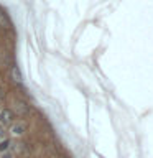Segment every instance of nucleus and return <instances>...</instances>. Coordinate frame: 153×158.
<instances>
[{
	"label": "nucleus",
	"instance_id": "nucleus-1",
	"mask_svg": "<svg viewBox=\"0 0 153 158\" xmlns=\"http://www.w3.org/2000/svg\"><path fill=\"white\" fill-rule=\"evenodd\" d=\"M13 118H15V115H13V112L10 110V109H2L0 110V125H12L13 123Z\"/></svg>",
	"mask_w": 153,
	"mask_h": 158
},
{
	"label": "nucleus",
	"instance_id": "nucleus-2",
	"mask_svg": "<svg viewBox=\"0 0 153 158\" xmlns=\"http://www.w3.org/2000/svg\"><path fill=\"white\" fill-rule=\"evenodd\" d=\"M25 130H27V127H25L23 122H17V123H12L10 125V133H12L13 137H22Z\"/></svg>",
	"mask_w": 153,
	"mask_h": 158
},
{
	"label": "nucleus",
	"instance_id": "nucleus-3",
	"mask_svg": "<svg viewBox=\"0 0 153 158\" xmlns=\"http://www.w3.org/2000/svg\"><path fill=\"white\" fill-rule=\"evenodd\" d=\"M13 109H15V112H17V115H25V114H28V110H30V107L25 102H22V101L15 102V107Z\"/></svg>",
	"mask_w": 153,
	"mask_h": 158
},
{
	"label": "nucleus",
	"instance_id": "nucleus-4",
	"mask_svg": "<svg viewBox=\"0 0 153 158\" xmlns=\"http://www.w3.org/2000/svg\"><path fill=\"white\" fill-rule=\"evenodd\" d=\"M12 140L10 138H0V153H5V152H10L12 150Z\"/></svg>",
	"mask_w": 153,
	"mask_h": 158
},
{
	"label": "nucleus",
	"instance_id": "nucleus-5",
	"mask_svg": "<svg viewBox=\"0 0 153 158\" xmlns=\"http://www.w3.org/2000/svg\"><path fill=\"white\" fill-rule=\"evenodd\" d=\"M12 77H13V81H15V82H22V81H23L22 71H20L17 66H13V68H12Z\"/></svg>",
	"mask_w": 153,
	"mask_h": 158
},
{
	"label": "nucleus",
	"instance_id": "nucleus-6",
	"mask_svg": "<svg viewBox=\"0 0 153 158\" xmlns=\"http://www.w3.org/2000/svg\"><path fill=\"white\" fill-rule=\"evenodd\" d=\"M0 27H3V28H8L10 27V22H8V18L5 17V15L0 12Z\"/></svg>",
	"mask_w": 153,
	"mask_h": 158
},
{
	"label": "nucleus",
	"instance_id": "nucleus-7",
	"mask_svg": "<svg viewBox=\"0 0 153 158\" xmlns=\"http://www.w3.org/2000/svg\"><path fill=\"white\" fill-rule=\"evenodd\" d=\"M0 158H12V153L10 152H5V153H2V156Z\"/></svg>",
	"mask_w": 153,
	"mask_h": 158
},
{
	"label": "nucleus",
	"instance_id": "nucleus-8",
	"mask_svg": "<svg viewBox=\"0 0 153 158\" xmlns=\"http://www.w3.org/2000/svg\"><path fill=\"white\" fill-rule=\"evenodd\" d=\"M5 135V130H3V125H0V138H3Z\"/></svg>",
	"mask_w": 153,
	"mask_h": 158
},
{
	"label": "nucleus",
	"instance_id": "nucleus-9",
	"mask_svg": "<svg viewBox=\"0 0 153 158\" xmlns=\"http://www.w3.org/2000/svg\"><path fill=\"white\" fill-rule=\"evenodd\" d=\"M3 99V91H2V87H0V101Z\"/></svg>",
	"mask_w": 153,
	"mask_h": 158
}]
</instances>
